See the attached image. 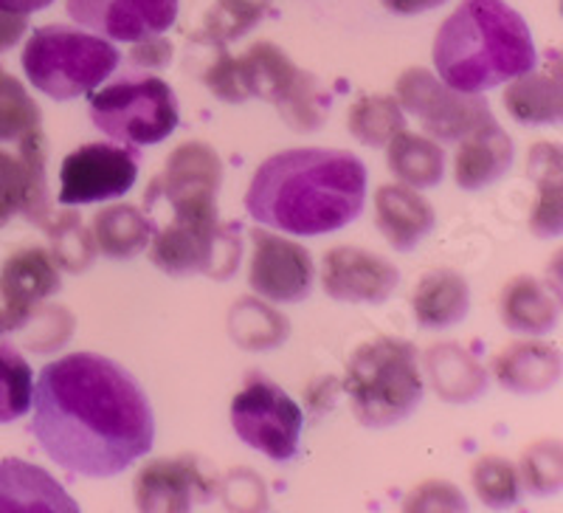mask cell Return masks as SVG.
Listing matches in <instances>:
<instances>
[{
    "mask_svg": "<svg viewBox=\"0 0 563 513\" xmlns=\"http://www.w3.org/2000/svg\"><path fill=\"white\" fill-rule=\"evenodd\" d=\"M32 406L29 429L68 474L108 480L153 451L155 415L147 395L104 356L74 353L45 364Z\"/></svg>",
    "mask_w": 563,
    "mask_h": 513,
    "instance_id": "obj_1",
    "label": "cell"
},
{
    "mask_svg": "<svg viewBox=\"0 0 563 513\" xmlns=\"http://www.w3.org/2000/svg\"><path fill=\"white\" fill-rule=\"evenodd\" d=\"M364 204V161L346 150L324 148L271 155L245 193V209L256 223L299 238L344 229L358 218Z\"/></svg>",
    "mask_w": 563,
    "mask_h": 513,
    "instance_id": "obj_2",
    "label": "cell"
},
{
    "mask_svg": "<svg viewBox=\"0 0 563 513\" xmlns=\"http://www.w3.org/2000/svg\"><path fill=\"white\" fill-rule=\"evenodd\" d=\"M536 65L530 26L505 0H462L434 37L437 74L465 94H485Z\"/></svg>",
    "mask_w": 563,
    "mask_h": 513,
    "instance_id": "obj_3",
    "label": "cell"
},
{
    "mask_svg": "<svg viewBox=\"0 0 563 513\" xmlns=\"http://www.w3.org/2000/svg\"><path fill=\"white\" fill-rule=\"evenodd\" d=\"M352 412L369 429H389L422 404L417 350L406 339L366 341L352 353L344 375Z\"/></svg>",
    "mask_w": 563,
    "mask_h": 513,
    "instance_id": "obj_4",
    "label": "cell"
},
{
    "mask_svg": "<svg viewBox=\"0 0 563 513\" xmlns=\"http://www.w3.org/2000/svg\"><path fill=\"white\" fill-rule=\"evenodd\" d=\"M119 65L115 45L99 34L43 26L23 48V72L45 97L68 102L97 90Z\"/></svg>",
    "mask_w": 563,
    "mask_h": 513,
    "instance_id": "obj_5",
    "label": "cell"
},
{
    "mask_svg": "<svg viewBox=\"0 0 563 513\" xmlns=\"http://www.w3.org/2000/svg\"><path fill=\"white\" fill-rule=\"evenodd\" d=\"M90 122L124 148L161 144L180 119L178 97L164 79L135 77L113 83L90 97Z\"/></svg>",
    "mask_w": 563,
    "mask_h": 513,
    "instance_id": "obj_6",
    "label": "cell"
},
{
    "mask_svg": "<svg viewBox=\"0 0 563 513\" xmlns=\"http://www.w3.org/2000/svg\"><path fill=\"white\" fill-rule=\"evenodd\" d=\"M231 426L245 446L274 462H288L299 455L305 415L274 381L251 379L231 401Z\"/></svg>",
    "mask_w": 563,
    "mask_h": 513,
    "instance_id": "obj_7",
    "label": "cell"
},
{
    "mask_svg": "<svg viewBox=\"0 0 563 513\" xmlns=\"http://www.w3.org/2000/svg\"><path fill=\"white\" fill-rule=\"evenodd\" d=\"M397 105L417 116L422 130L437 142L449 144L462 142L493 119L487 99L451 88L426 68H409L397 79Z\"/></svg>",
    "mask_w": 563,
    "mask_h": 513,
    "instance_id": "obj_8",
    "label": "cell"
},
{
    "mask_svg": "<svg viewBox=\"0 0 563 513\" xmlns=\"http://www.w3.org/2000/svg\"><path fill=\"white\" fill-rule=\"evenodd\" d=\"M139 178V155L119 144H85L63 161L59 204H102L128 195Z\"/></svg>",
    "mask_w": 563,
    "mask_h": 513,
    "instance_id": "obj_9",
    "label": "cell"
},
{
    "mask_svg": "<svg viewBox=\"0 0 563 513\" xmlns=\"http://www.w3.org/2000/svg\"><path fill=\"white\" fill-rule=\"evenodd\" d=\"M70 20L119 43L164 34L178 20V0H65Z\"/></svg>",
    "mask_w": 563,
    "mask_h": 513,
    "instance_id": "obj_10",
    "label": "cell"
},
{
    "mask_svg": "<svg viewBox=\"0 0 563 513\" xmlns=\"http://www.w3.org/2000/svg\"><path fill=\"white\" fill-rule=\"evenodd\" d=\"M251 271L249 283L268 302H301L313 291V260L299 243L271 231H251Z\"/></svg>",
    "mask_w": 563,
    "mask_h": 513,
    "instance_id": "obj_11",
    "label": "cell"
},
{
    "mask_svg": "<svg viewBox=\"0 0 563 513\" xmlns=\"http://www.w3.org/2000/svg\"><path fill=\"white\" fill-rule=\"evenodd\" d=\"M48 181H45V135L34 128L20 139V155L0 150V229L26 215L34 223H48Z\"/></svg>",
    "mask_w": 563,
    "mask_h": 513,
    "instance_id": "obj_12",
    "label": "cell"
},
{
    "mask_svg": "<svg viewBox=\"0 0 563 513\" xmlns=\"http://www.w3.org/2000/svg\"><path fill=\"white\" fill-rule=\"evenodd\" d=\"M173 215V223L150 240V260L169 276H209L220 231L218 209H180Z\"/></svg>",
    "mask_w": 563,
    "mask_h": 513,
    "instance_id": "obj_13",
    "label": "cell"
},
{
    "mask_svg": "<svg viewBox=\"0 0 563 513\" xmlns=\"http://www.w3.org/2000/svg\"><path fill=\"white\" fill-rule=\"evenodd\" d=\"M397 283H400V271L389 260L352 245L333 249L321 265V285L335 302L380 305L395 294Z\"/></svg>",
    "mask_w": 563,
    "mask_h": 513,
    "instance_id": "obj_14",
    "label": "cell"
},
{
    "mask_svg": "<svg viewBox=\"0 0 563 513\" xmlns=\"http://www.w3.org/2000/svg\"><path fill=\"white\" fill-rule=\"evenodd\" d=\"M214 494V482L192 457H164L147 462L135 477V505L150 513H180L203 505Z\"/></svg>",
    "mask_w": 563,
    "mask_h": 513,
    "instance_id": "obj_15",
    "label": "cell"
},
{
    "mask_svg": "<svg viewBox=\"0 0 563 513\" xmlns=\"http://www.w3.org/2000/svg\"><path fill=\"white\" fill-rule=\"evenodd\" d=\"M223 184V161L209 144H180L167 161V170L155 186L167 195L173 212L180 209H218V193Z\"/></svg>",
    "mask_w": 563,
    "mask_h": 513,
    "instance_id": "obj_16",
    "label": "cell"
},
{
    "mask_svg": "<svg viewBox=\"0 0 563 513\" xmlns=\"http://www.w3.org/2000/svg\"><path fill=\"white\" fill-rule=\"evenodd\" d=\"M59 288H63L59 269L48 251L23 249L9 256L0 271V296H3V316L9 321V330L23 328L29 316Z\"/></svg>",
    "mask_w": 563,
    "mask_h": 513,
    "instance_id": "obj_17",
    "label": "cell"
},
{
    "mask_svg": "<svg viewBox=\"0 0 563 513\" xmlns=\"http://www.w3.org/2000/svg\"><path fill=\"white\" fill-rule=\"evenodd\" d=\"M79 505L40 466L26 460L0 462V513H77Z\"/></svg>",
    "mask_w": 563,
    "mask_h": 513,
    "instance_id": "obj_18",
    "label": "cell"
},
{
    "mask_svg": "<svg viewBox=\"0 0 563 513\" xmlns=\"http://www.w3.org/2000/svg\"><path fill=\"white\" fill-rule=\"evenodd\" d=\"M512 139L499 124L485 122L474 133L465 135L462 148L456 150L454 178L462 189L476 193L485 186L496 184L512 164Z\"/></svg>",
    "mask_w": 563,
    "mask_h": 513,
    "instance_id": "obj_19",
    "label": "cell"
},
{
    "mask_svg": "<svg viewBox=\"0 0 563 513\" xmlns=\"http://www.w3.org/2000/svg\"><path fill=\"white\" fill-rule=\"evenodd\" d=\"M375 220L386 243L397 251H411L434 229V209L409 186H380L375 193Z\"/></svg>",
    "mask_w": 563,
    "mask_h": 513,
    "instance_id": "obj_20",
    "label": "cell"
},
{
    "mask_svg": "<svg viewBox=\"0 0 563 513\" xmlns=\"http://www.w3.org/2000/svg\"><path fill=\"white\" fill-rule=\"evenodd\" d=\"M240 74H243V85L249 99L260 97L265 102L282 105L294 97L301 85L308 83L310 74L299 72L290 57L282 48H276L274 43H256L251 45L243 57H238Z\"/></svg>",
    "mask_w": 563,
    "mask_h": 513,
    "instance_id": "obj_21",
    "label": "cell"
},
{
    "mask_svg": "<svg viewBox=\"0 0 563 513\" xmlns=\"http://www.w3.org/2000/svg\"><path fill=\"white\" fill-rule=\"evenodd\" d=\"M507 113L521 124H558L563 113L561 57L547 54V68L527 72L512 79L505 94Z\"/></svg>",
    "mask_w": 563,
    "mask_h": 513,
    "instance_id": "obj_22",
    "label": "cell"
},
{
    "mask_svg": "<svg viewBox=\"0 0 563 513\" xmlns=\"http://www.w3.org/2000/svg\"><path fill=\"white\" fill-rule=\"evenodd\" d=\"M493 375L505 390L538 395L561 379V350L544 341H519L493 361Z\"/></svg>",
    "mask_w": 563,
    "mask_h": 513,
    "instance_id": "obj_23",
    "label": "cell"
},
{
    "mask_svg": "<svg viewBox=\"0 0 563 513\" xmlns=\"http://www.w3.org/2000/svg\"><path fill=\"white\" fill-rule=\"evenodd\" d=\"M411 308H415V316L422 328H451V325L465 319L467 310H471V288H467L465 276L449 269L431 271L415 288Z\"/></svg>",
    "mask_w": 563,
    "mask_h": 513,
    "instance_id": "obj_24",
    "label": "cell"
},
{
    "mask_svg": "<svg viewBox=\"0 0 563 513\" xmlns=\"http://www.w3.org/2000/svg\"><path fill=\"white\" fill-rule=\"evenodd\" d=\"M426 370H429L437 395L449 404H467L487 390L485 367L451 341L431 347L426 353Z\"/></svg>",
    "mask_w": 563,
    "mask_h": 513,
    "instance_id": "obj_25",
    "label": "cell"
},
{
    "mask_svg": "<svg viewBox=\"0 0 563 513\" xmlns=\"http://www.w3.org/2000/svg\"><path fill=\"white\" fill-rule=\"evenodd\" d=\"M153 220L135 206H110L93 218V245L108 260H133L153 240Z\"/></svg>",
    "mask_w": 563,
    "mask_h": 513,
    "instance_id": "obj_26",
    "label": "cell"
},
{
    "mask_svg": "<svg viewBox=\"0 0 563 513\" xmlns=\"http://www.w3.org/2000/svg\"><path fill=\"white\" fill-rule=\"evenodd\" d=\"M501 319L510 330L541 336L558 325V299L538 280L519 276L501 296Z\"/></svg>",
    "mask_w": 563,
    "mask_h": 513,
    "instance_id": "obj_27",
    "label": "cell"
},
{
    "mask_svg": "<svg viewBox=\"0 0 563 513\" xmlns=\"http://www.w3.org/2000/svg\"><path fill=\"white\" fill-rule=\"evenodd\" d=\"M386 155H389V170L395 178L404 181L406 186L415 189H431L445 175V155H442L440 144H434L426 135L400 133L386 144Z\"/></svg>",
    "mask_w": 563,
    "mask_h": 513,
    "instance_id": "obj_28",
    "label": "cell"
},
{
    "mask_svg": "<svg viewBox=\"0 0 563 513\" xmlns=\"http://www.w3.org/2000/svg\"><path fill=\"white\" fill-rule=\"evenodd\" d=\"M530 170L538 175V204L530 218V229L538 238H555L563 226L561 150L552 144H538L530 153Z\"/></svg>",
    "mask_w": 563,
    "mask_h": 513,
    "instance_id": "obj_29",
    "label": "cell"
},
{
    "mask_svg": "<svg viewBox=\"0 0 563 513\" xmlns=\"http://www.w3.org/2000/svg\"><path fill=\"white\" fill-rule=\"evenodd\" d=\"M346 128L366 148H386L400 130H406V116L397 99L375 94L352 105Z\"/></svg>",
    "mask_w": 563,
    "mask_h": 513,
    "instance_id": "obj_30",
    "label": "cell"
},
{
    "mask_svg": "<svg viewBox=\"0 0 563 513\" xmlns=\"http://www.w3.org/2000/svg\"><path fill=\"white\" fill-rule=\"evenodd\" d=\"M231 339L245 350H271L288 339V319L256 299H243L231 308Z\"/></svg>",
    "mask_w": 563,
    "mask_h": 513,
    "instance_id": "obj_31",
    "label": "cell"
},
{
    "mask_svg": "<svg viewBox=\"0 0 563 513\" xmlns=\"http://www.w3.org/2000/svg\"><path fill=\"white\" fill-rule=\"evenodd\" d=\"M32 367L12 345L0 341V424H12L32 412Z\"/></svg>",
    "mask_w": 563,
    "mask_h": 513,
    "instance_id": "obj_32",
    "label": "cell"
},
{
    "mask_svg": "<svg viewBox=\"0 0 563 513\" xmlns=\"http://www.w3.org/2000/svg\"><path fill=\"white\" fill-rule=\"evenodd\" d=\"M48 229V238H52V256L54 263L63 265L65 271H85L90 263H93V256H97V245H93V238H90V231H85L82 220L79 215L65 212L59 215L57 223H45Z\"/></svg>",
    "mask_w": 563,
    "mask_h": 513,
    "instance_id": "obj_33",
    "label": "cell"
},
{
    "mask_svg": "<svg viewBox=\"0 0 563 513\" xmlns=\"http://www.w3.org/2000/svg\"><path fill=\"white\" fill-rule=\"evenodd\" d=\"M34 128H40L37 102L12 74L0 68V142H20Z\"/></svg>",
    "mask_w": 563,
    "mask_h": 513,
    "instance_id": "obj_34",
    "label": "cell"
},
{
    "mask_svg": "<svg viewBox=\"0 0 563 513\" xmlns=\"http://www.w3.org/2000/svg\"><path fill=\"white\" fill-rule=\"evenodd\" d=\"M263 3L251 0H218V7L211 9L203 26V40L211 45H225L231 40H240L263 20Z\"/></svg>",
    "mask_w": 563,
    "mask_h": 513,
    "instance_id": "obj_35",
    "label": "cell"
},
{
    "mask_svg": "<svg viewBox=\"0 0 563 513\" xmlns=\"http://www.w3.org/2000/svg\"><path fill=\"white\" fill-rule=\"evenodd\" d=\"M471 480L479 500L490 507H512L521 496L519 471L501 457H482L474 466Z\"/></svg>",
    "mask_w": 563,
    "mask_h": 513,
    "instance_id": "obj_36",
    "label": "cell"
},
{
    "mask_svg": "<svg viewBox=\"0 0 563 513\" xmlns=\"http://www.w3.org/2000/svg\"><path fill=\"white\" fill-rule=\"evenodd\" d=\"M521 480L532 494L561 491V443H536L521 460Z\"/></svg>",
    "mask_w": 563,
    "mask_h": 513,
    "instance_id": "obj_37",
    "label": "cell"
},
{
    "mask_svg": "<svg viewBox=\"0 0 563 513\" xmlns=\"http://www.w3.org/2000/svg\"><path fill=\"white\" fill-rule=\"evenodd\" d=\"M404 511H467L465 494L451 482L431 480L415 488L404 502Z\"/></svg>",
    "mask_w": 563,
    "mask_h": 513,
    "instance_id": "obj_38",
    "label": "cell"
},
{
    "mask_svg": "<svg viewBox=\"0 0 563 513\" xmlns=\"http://www.w3.org/2000/svg\"><path fill=\"white\" fill-rule=\"evenodd\" d=\"M206 85L218 99L223 102H245L249 94H245L243 85V74H240V63L238 57H231L229 52H220V57L209 65V72H206Z\"/></svg>",
    "mask_w": 563,
    "mask_h": 513,
    "instance_id": "obj_39",
    "label": "cell"
},
{
    "mask_svg": "<svg viewBox=\"0 0 563 513\" xmlns=\"http://www.w3.org/2000/svg\"><path fill=\"white\" fill-rule=\"evenodd\" d=\"M240 265V238L231 229L218 231V243H214V260H211V280H229Z\"/></svg>",
    "mask_w": 563,
    "mask_h": 513,
    "instance_id": "obj_40",
    "label": "cell"
},
{
    "mask_svg": "<svg viewBox=\"0 0 563 513\" xmlns=\"http://www.w3.org/2000/svg\"><path fill=\"white\" fill-rule=\"evenodd\" d=\"M130 57H133V63L147 65V68H161V65H167L169 59H173V45L161 37V34H155V37L139 40V43L133 45Z\"/></svg>",
    "mask_w": 563,
    "mask_h": 513,
    "instance_id": "obj_41",
    "label": "cell"
},
{
    "mask_svg": "<svg viewBox=\"0 0 563 513\" xmlns=\"http://www.w3.org/2000/svg\"><path fill=\"white\" fill-rule=\"evenodd\" d=\"M26 29H29V14L0 9V52H9L12 45H18L20 37L26 34Z\"/></svg>",
    "mask_w": 563,
    "mask_h": 513,
    "instance_id": "obj_42",
    "label": "cell"
},
{
    "mask_svg": "<svg viewBox=\"0 0 563 513\" xmlns=\"http://www.w3.org/2000/svg\"><path fill=\"white\" fill-rule=\"evenodd\" d=\"M389 12L395 14H422L431 12V9L442 7L445 0H380Z\"/></svg>",
    "mask_w": 563,
    "mask_h": 513,
    "instance_id": "obj_43",
    "label": "cell"
},
{
    "mask_svg": "<svg viewBox=\"0 0 563 513\" xmlns=\"http://www.w3.org/2000/svg\"><path fill=\"white\" fill-rule=\"evenodd\" d=\"M54 0H0V9H9V12H20V14H32V12H43V9L52 7Z\"/></svg>",
    "mask_w": 563,
    "mask_h": 513,
    "instance_id": "obj_44",
    "label": "cell"
},
{
    "mask_svg": "<svg viewBox=\"0 0 563 513\" xmlns=\"http://www.w3.org/2000/svg\"><path fill=\"white\" fill-rule=\"evenodd\" d=\"M3 334H9V321H7V316H3V310H0V336Z\"/></svg>",
    "mask_w": 563,
    "mask_h": 513,
    "instance_id": "obj_45",
    "label": "cell"
},
{
    "mask_svg": "<svg viewBox=\"0 0 563 513\" xmlns=\"http://www.w3.org/2000/svg\"><path fill=\"white\" fill-rule=\"evenodd\" d=\"M251 3H263V7H268V0H251Z\"/></svg>",
    "mask_w": 563,
    "mask_h": 513,
    "instance_id": "obj_46",
    "label": "cell"
}]
</instances>
